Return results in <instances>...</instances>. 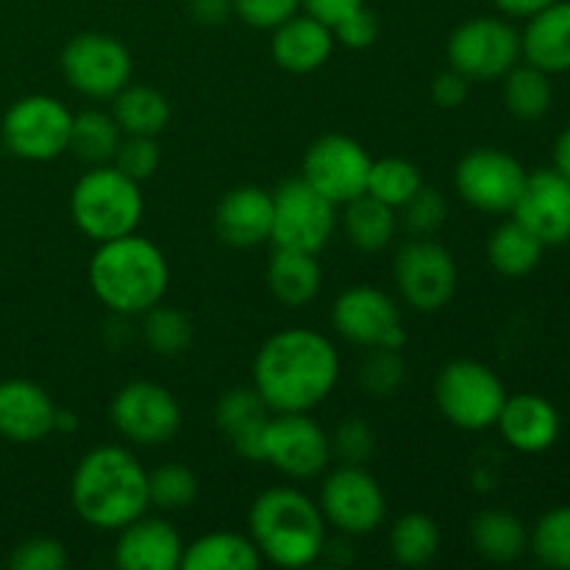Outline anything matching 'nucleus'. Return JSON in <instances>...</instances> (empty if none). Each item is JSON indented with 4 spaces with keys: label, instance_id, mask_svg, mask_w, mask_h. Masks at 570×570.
<instances>
[{
    "label": "nucleus",
    "instance_id": "nucleus-38",
    "mask_svg": "<svg viewBox=\"0 0 570 570\" xmlns=\"http://www.w3.org/2000/svg\"><path fill=\"white\" fill-rule=\"evenodd\" d=\"M529 549L540 566L570 570V504L546 512L529 532Z\"/></svg>",
    "mask_w": 570,
    "mask_h": 570
},
{
    "label": "nucleus",
    "instance_id": "nucleus-36",
    "mask_svg": "<svg viewBox=\"0 0 570 570\" xmlns=\"http://www.w3.org/2000/svg\"><path fill=\"white\" fill-rule=\"evenodd\" d=\"M421 187L423 176L415 161L401 159V156H384V159H373L365 193L399 212Z\"/></svg>",
    "mask_w": 570,
    "mask_h": 570
},
{
    "label": "nucleus",
    "instance_id": "nucleus-25",
    "mask_svg": "<svg viewBox=\"0 0 570 570\" xmlns=\"http://www.w3.org/2000/svg\"><path fill=\"white\" fill-rule=\"evenodd\" d=\"M521 56L549 76L570 70V0H554L529 17L521 33Z\"/></svg>",
    "mask_w": 570,
    "mask_h": 570
},
{
    "label": "nucleus",
    "instance_id": "nucleus-2",
    "mask_svg": "<svg viewBox=\"0 0 570 570\" xmlns=\"http://www.w3.org/2000/svg\"><path fill=\"white\" fill-rule=\"evenodd\" d=\"M70 504L87 527L117 532L150 510L148 471L126 445H95L72 471Z\"/></svg>",
    "mask_w": 570,
    "mask_h": 570
},
{
    "label": "nucleus",
    "instance_id": "nucleus-39",
    "mask_svg": "<svg viewBox=\"0 0 570 570\" xmlns=\"http://www.w3.org/2000/svg\"><path fill=\"white\" fill-rule=\"evenodd\" d=\"M406 379V362L401 348H365V360L360 362V382L362 393L371 399H390L401 390Z\"/></svg>",
    "mask_w": 570,
    "mask_h": 570
},
{
    "label": "nucleus",
    "instance_id": "nucleus-7",
    "mask_svg": "<svg viewBox=\"0 0 570 570\" xmlns=\"http://www.w3.org/2000/svg\"><path fill=\"white\" fill-rule=\"evenodd\" d=\"M393 278L404 304L432 315L454 301L460 267L454 254L434 237H412L395 254Z\"/></svg>",
    "mask_w": 570,
    "mask_h": 570
},
{
    "label": "nucleus",
    "instance_id": "nucleus-35",
    "mask_svg": "<svg viewBox=\"0 0 570 570\" xmlns=\"http://www.w3.org/2000/svg\"><path fill=\"white\" fill-rule=\"evenodd\" d=\"M139 317H142L139 334H142L148 351H154L156 356H167V360L187 354V348L193 345L195 328L193 321L181 309L156 304Z\"/></svg>",
    "mask_w": 570,
    "mask_h": 570
},
{
    "label": "nucleus",
    "instance_id": "nucleus-15",
    "mask_svg": "<svg viewBox=\"0 0 570 570\" xmlns=\"http://www.w3.org/2000/svg\"><path fill=\"white\" fill-rule=\"evenodd\" d=\"M332 323L340 337L360 348H404L406 328L395 298L371 284H354L334 298Z\"/></svg>",
    "mask_w": 570,
    "mask_h": 570
},
{
    "label": "nucleus",
    "instance_id": "nucleus-23",
    "mask_svg": "<svg viewBox=\"0 0 570 570\" xmlns=\"http://www.w3.org/2000/svg\"><path fill=\"white\" fill-rule=\"evenodd\" d=\"M271 406L262 401L256 387H232L217 399L215 423L234 451L248 462H262L265 454V429Z\"/></svg>",
    "mask_w": 570,
    "mask_h": 570
},
{
    "label": "nucleus",
    "instance_id": "nucleus-37",
    "mask_svg": "<svg viewBox=\"0 0 570 570\" xmlns=\"http://www.w3.org/2000/svg\"><path fill=\"white\" fill-rule=\"evenodd\" d=\"M198 473L184 462H165L148 473L150 507L159 512H184L198 499Z\"/></svg>",
    "mask_w": 570,
    "mask_h": 570
},
{
    "label": "nucleus",
    "instance_id": "nucleus-33",
    "mask_svg": "<svg viewBox=\"0 0 570 570\" xmlns=\"http://www.w3.org/2000/svg\"><path fill=\"white\" fill-rule=\"evenodd\" d=\"M440 534L438 521L426 512H406L390 527V554L404 568H423L440 554Z\"/></svg>",
    "mask_w": 570,
    "mask_h": 570
},
{
    "label": "nucleus",
    "instance_id": "nucleus-20",
    "mask_svg": "<svg viewBox=\"0 0 570 570\" xmlns=\"http://www.w3.org/2000/svg\"><path fill=\"white\" fill-rule=\"evenodd\" d=\"M56 410L48 390L31 379L0 382V438L17 445L42 443L53 434Z\"/></svg>",
    "mask_w": 570,
    "mask_h": 570
},
{
    "label": "nucleus",
    "instance_id": "nucleus-51",
    "mask_svg": "<svg viewBox=\"0 0 570 570\" xmlns=\"http://www.w3.org/2000/svg\"><path fill=\"white\" fill-rule=\"evenodd\" d=\"M78 415L72 410H56V426L53 432H76Z\"/></svg>",
    "mask_w": 570,
    "mask_h": 570
},
{
    "label": "nucleus",
    "instance_id": "nucleus-40",
    "mask_svg": "<svg viewBox=\"0 0 570 570\" xmlns=\"http://www.w3.org/2000/svg\"><path fill=\"white\" fill-rule=\"evenodd\" d=\"M401 223L410 237H434L449 220V204L438 189L423 184L404 206H401Z\"/></svg>",
    "mask_w": 570,
    "mask_h": 570
},
{
    "label": "nucleus",
    "instance_id": "nucleus-8",
    "mask_svg": "<svg viewBox=\"0 0 570 570\" xmlns=\"http://www.w3.org/2000/svg\"><path fill=\"white\" fill-rule=\"evenodd\" d=\"M72 111L53 95H26L0 122L3 148L26 161H53L70 148Z\"/></svg>",
    "mask_w": 570,
    "mask_h": 570
},
{
    "label": "nucleus",
    "instance_id": "nucleus-50",
    "mask_svg": "<svg viewBox=\"0 0 570 570\" xmlns=\"http://www.w3.org/2000/svg\"><path fill=\"white\" fill-rule=\"evenodd\" d=\"M554 167L562 176L570 178V126L557 137L554 142Z\"/></svg>",
    "mask_w": 570,
    "mask_h": 570
},
{
    "label": "nucleus",
    "instance_id": "nucleus-43",
    "mask_svg": "<svg viewBox=\"0 0 570 570\" xmlns=\"http://www.w3.org/2000/svg\"><path fill=\"white\" fill-rule=\"evenodd\" d=\"M67 566V546L56 538H28L9 554V568L14 570H65Z\"/></svg>",
    "mask_w": 570,
    "mask_h": 570
},
{
    "label": "nucleus",
    "instance_id": "nucleus-29",
    "mask_svg": "<svg viewBox=\"0 0 570 570\" xmlns=\"http://www.w3.org/2000/svg\"><path fill=\"white\" fill-rule=\"evenodd\" d=\"M337 220L348 243L362 254H379L390 248L399 232V212L367 193L343 204V215Z\"/></svg>",
    "mask_w": 570,
    "mask_h": 570
},
{
    "label": "nucleus",
    "instance_id": "nucleus-11",
    "mask_svg": "<svg viewBox=\"0 0 570 570\" xmlns=\"http://www.w3.org/2000/svg\"><path fill=\"white\" fill-rule=\"evenodd\" d=\"M61 72L78 95L92 100H111L126 83H131V50L111 33H76L61 48Z\"/></svg>",
    "mask_w": 570,
    "mask_h": 570
},
{
    "label": "nucleus",
    "instance_id": "nucleus-18",
    "mask_svg": "<svg viewBox=\"0 0 570 570\" xmlns=\"http://www.w3.org/2000/svg\"><path fill=\"white\" fill-rule=\"evenodd\" d=\"M512 217L538 234L543 245L570 243V178L557 167L529 173Z\"/></svg>",
    "mask_w": 570,
    "mask_h": 570
},
{
    "label": "nucleus",
    "instance_id": "nucleus-6",
    "mask_svg": "<svg viewBox=\"0 0 570 570\" xmlns=\"http://www.w3.org/2000/svg\"><path fill=\"white\" fill-rule=\"evenodd\" d=\"M507 387L499 373L479 360H451L434 379V404L451 426L484 432L495 426Z\"/></svg>",
    "mask_w": 570,
    "mask_h": 570
},
{
    "label": "nucleus",
    "instance_id": "nucleus-27",
    "mask_svg": "<svg viewBox=\"0 0 570 570\" xmlns=\"http://www.w3.org/2000/svg\"><path fill=\"white\" fill-rule=\"evenodd\" d=\"M471 543L482 560L510 566L529 551V529L515 512L482 510L471 523Z\"/></svg>",
    "mask_w": 570,
    "mask_h": 570
},
{
    "label": "nucleus",
    "instance_id": "nucleus-41",
    "mask_svg": "<svg viewBox=\"0 0 570 570\" xmlns=\"http://www.w3.org/2000/svg\"><path fill=\"white\" fill-rule=\"evenodd\" d=\"M159 161H161V150H159V142H156V137L122 134L111 165H115L120 173H126L128 178L142 184L159 170Z\"/></svg>",
    "mask_w": 570,
    "mask_h": 570
},
{
    "label": "nucleus",
    "instance_id": "nucleus-9",
    "mask_svg": "<svg viewBox=\"0 0 570 570\" xmlns=\"http://www.w3.org/2000/svg\"><path fill=\"white\" fill-rule=\"evenodd\" d=\"M337 228V206L323 198L304 176L287 178L273 189V232L276 248L321 254Z\"/></svg>",
    "mask_w": 570,
    "mask_h": 570
},
{
    "label": "nucleus",
    "instance_id": "nucleus-22",
    "mask_svg": "<svg viewBox=\"0 0 570 570\" xmlns=\"http://www.w3.org/2000/svg\"><path fill=\"white\" fill-rule=\"evenodd\" d=\"M501 438L521 454H543L560 440V412L549 399L538 393L507 395L495 421Z\"/></svg>",
    "mask_w": 570,
    "mask_h": 570
},
{
    "label": "nucleus",
    "instance_id": "nucleus-45",
    "mask_svg": "<svg viewBox=\"0 0 570 570\" xmlns=\"http://www.w3.org/2000/svg\"><path fill=\"white\" fill-rule=\"evenodd\" d=\"M332 31H334V39H337L343 48L365 50L379 39V17L373 14L367 6H362V9L354 11V14L343 17Z\"/></svg>",
    "mask_w": 570,
    "mask_h": 570
},
{
    "label": "nucleus",
    "instance_id": "nucleus-48",
    "mask_svg": "<svg viewBox=\"0 0 570 570\" xmlns=\"http://www.w3.org/2000/svg\"><path fill=\"white\" fill-rule=\"evenodd\" d=\"M189 14L204 26H220L234 14L232 0H189Z\"/></svg>",
    "mask_w": 570,
    "mask_h": 570
},
{
    "label": "nucleus",
    "instance_id": "nucleus-1",
    "mask_svg": "<svg viewBox=\"0 0 570 570\" xmlns=\"http://www.w3.org/2000/svg\"><path fill=\"white\" fill-rule=\"evenodd\" d=\"M337 382V348L315 328H282L254 356V387L271 412H312Z\"/></svg>",
    "mask_w": 570,
    "mask_h": 570
},
{
    "label": "nucleus",
    "instance_id": "nucleus-30",
    "mask_svg": "<svg viewBox=\"0 0 570 570\" xmlns=\"http://www.w3.org/2000/svg\"><path fill=\"white\" fill-rule=\"evenodd\" d=\"M111 117L122 134L137 137H159L173 117V106L165 92L148 83H126L111 98Z\"/></svg>",
    "mask_w": 570,
    "mask_h": 570
},
{
    "label": "nucleus",
    "instance_id": "nucleus-26",
    "mask_svg": "<svg viewBox=\"0 0 570 570\" xmlns=\"http://www.w3.org/2000/svg\"><path fill=\"white\" fill-rule=\"evenodd\" d=\"M267 287L271 295L287 309L309 306L321 295L323 271L317 254L276 248L267 262Z\"/></svg>",
    "mask_w": 570,
    "mask_h": 570
},
{
    "label": "nucleus",
    "instance_id": "nucleus-28",
    "mask_svg": "<svg viewBox=\"0 0 570 570\" xmlns=\"http://www.w3.org/2000/svg\"><path fill=\"white\" fill-rule=\"evenodd\" d=\"M262 554L250 534L209 532L184 543L181 570H256Z\"/></svg>",
    "mask_w": 570,
    "mask_h": 570
},
{
    "label": "nucleus",
    "instance_id": "nucleus-10",
    "mask_svg": "<svg viewBox=\"0 0 570 570\" xmlns=\"http://www.w3.org/2000/svg\"><path fill=\"white\" fill-rule=\"evenodd\" d=\"M109 415L111 426L126 443L145 445V449L173 443L184 423V412L176 395L165 384L150 382V379L122 384L111 399Z\"/></svg>",
    "mask_w": 570,
    "mask_h": 570
},
{
    "label": "nucleus",
    "instance_id": "nucleus-24",
    "mask_svg": "<svg viewBox=\"0 0 570 570\" xmlns=\"http://www.w3.org/2000/svg\"><path fill=\"white\" fill-rule=\"evenodd\" d=\"M334 45H337V39L326 22L315 20L306 11H298L287 22L273 28L271 56L282 70L306 76V72L321 70L332 59Z\"/></svg>",
    "mask_w": 570,
    "mask_h": 570
},
{
    "label": "nucleus",
    "instance_id": "nucleus-13",
    "mask_svg": "<svg viewBox=\"0 0 570 570\" xmlns=\"http://www.w3.org/2000/svg\"><path fill=\"white\" fill-rule=\"evenodd\" d=\"M317 507L328 527L345 538L373 534L387 518V495L365 465H340L337 471L326 473Z\"/></svg>",
    "mask_w": 570,
    "mask_h": 570
},
{
    "label": "nucleus",
    "instance_id": "nucleus-19",
    "mask_svg": "<svg viewBox=\"0 0 570 570\" xmlns=\"http://www.w3.org/2000/svg\"><path fill=\"white\" fill-rule=\"evenodd\" d=\"M184 540L165 515L142 512L117 529L115 566L120 570H176L181 568Z\"/></svg>",
    "mask_w": 570,
    "mask_h": 570
},
{
    "label": "nucleus",
    "instance_id": "nucleus-21",
    "mask_svg": "<svg viewBox=\"0 0 570 570\" xmlns=\"http://www.w3.org/2000/svg\"><path fill=\"white\" fill-rule=\"evenodd\" d=\"M217 237L232 248H256L271 243L273 232V193L243 184L228 189L215 209Z\"/></svg>",
    "mask_w": 570,
    "mask_h": 570
},
{
    "label": "nucleus",
    "instance_id": "nucleus-5",
    "mask_svg": "<svg viewBox=\"0 0 570 570\" xmlns=\"http://www.w3.org/2000/svg\"><path fill=\"white\" fill-rule=\"evenodd\" d=\"M142 187L115 165L89 167L70 193L72 223L92 243L134 234L142 220Z\"/></svg>",
    "mask_w": 570,
    "mask_h": 570
},
{
    "label": "nucleus",
    "instance_id": "nucleus-49",
    "mask_svg": "<svg viewBox=\"0 0 570 570\" xmlns=\"http://www.w3.org/2000/svg\"><path fill=\"white\" fill-rule=\"evenodd\" d=\"M493 3L501 14L523 17V20H529V17L538 14V11H543L546 6H551L554 0H493Z\"/></svg>",
    "mask_w": 570,
    "mask_h": 570
},
{
    "label": "nucleus",
    "instance_id": "nucleus-42",
    "mask_svg": "<svg viewBox=\"0 0 570 570\" xmlns=\"http://www.w3.org/2000/svg\"><path fill=\"white\" fill-rule=\"evenodd\" d=\"M376 451V432L365 417H345L332 434V456L343 465H367Z\"/></svg>",
    "mask_w": 570,
    "mask_h": 570
},
{
    "label": "nucleus",
    "instance_id": "nucleus-14",
    "mask_svg": "<svg viewBox=\"0 0 570 570\" xmlns=\"http://www.w3.org/2000/svg\"><path fill=\"white\" fill-rule=\"evenodd\" d=\"M527 167L501 148H473L456 161L454 189L471 209L510 215L527 184Z\"/></svg>",
    "mask_w": 570,
    "mask_h": 570
},
{
    "label": "nucleus",
    "instance_id": "nucleus-3",
    "mask_svg": "<svg viewBox=\"0 0 570 570\" xmlns=\"http://www.w3.org/2000/svg\"><path fill=\"white\" fill-rule=\"evenodd\" d=\"M87 273L95 298L117 317L145 315L165 301L170 287L167 256L137 232L98 243Z\"/></svg>",
    "mask_w": 570,
    "mask_h": 570
},
{
    "label": "nucleus",
    "instance_id": "nucleus-46",
    "mask_svg": "<svg viewBox=\"0 0 570 570\" xmlns=\"http://www.w3.org/2000/svg\"><path fill=\"white\" fill-rule=\"evenodd\" d=\"M432 100L440 106V109H460L462 104L468 100V92H471V81H468L462 72L456 70H445L440 76H434L432 81Z\"/></svg>",
    "mask_w": 570,
    "mask_h": 570
},
{
    "label": "nucleus",
    "instance_id": "nucleus-17",
    "mask_svg": "<svg viewBox=\"0 0 570 570\" xmlns=\"http://www.w3.org/2000/svg\"><path fill=\"white\" fill-rule=\"evenodd\" d=\"M373 156L348 134H323L306 148L301 176L334 206L360 198L367 189Z\"/></svg>",
    "mask_w": 570,
    "mask_h": 570
},
{
    "label": "nucleus",
    "instance_id": "nucleus-16",
    "mask_svg": "<svg viewBox=\"0 0 570 570\" xmlns=\"http://www.w3.org/2000/svg\"><path fill=\"white\" fill-rule=\"evenodd\" d=\"M332 460V438L309 412H273L262 462L287 479H317L328 471Z\"/></svg>",
    "mask_w": 570,
    "mask_h": 570
},
{
    "label": "nucleus",
    "instance_id": "nucleus-47",
    "mask_svg": "<svg viewBox=\"0 0 570 570\" xmlns=\"http://www.w3.org/2000/svg\"><path fill=\"white\" fill-rule=\"evenodd\" d=\"M362 6H365V0H301V11H306L315 20L326 22L328 28L337 26L343 17L354 14Z\"/></svg>",
    "mask_w": 570,
    "mask_h": 570
},
{
    "label": "nucleus",
    "instance_id": "nucleus-32",
    "mask_svg": "<svg viewBox=\"0 0 570 570\" xmlns=\"http://www.w3.org/2000/svg\"><path fill=\"white\" fill-rule=\"evenodd\" d=\"M122 131L111 111L104 109H83L72 115L70 128V154L87 167L111 165L120 145Z\"/></svg>",
    "mask_w": 570,
    "mask_h": 570
},
{
    "label": "nucleus",
    "instance_id": "nucleus-31",
    "mask_svg": "<svg viewBox=\"0 0 570 570\" xmlns=\"http://www.w3.org/2000/svg\"><path fill=\"white\" fill-rule=\"evenodd\" d=\"M543 239L529 232L518 217L501 223L488 239V259L493 271L504 278H523L534 273L543 259Z\"/></svg>",
    "mask_w": 570,
    "mask_h": 570
},
{
    "label": "nucleus",
    "instance_id": "nucleus-34",
    "mask_svg": "<svg viewBox=\"0 0 570 570\" xmlns=\"http://www.w3.org/2000/svg\"><path fill=\"white\" fill-rule=\"evenodd\" d=\"M504 106L512 117L523 122L540 120L549 115L554 104V87H551L549 72L534 65H515L504 78Z\"/></svg>",
    "mask_w": 570,
    "mask_h": 570
},
{
    "label": "nucleus",
    "instance_id": "nucleus-44",
    "mask_svg": "<svg viewBox=\"0 0 570 570\" xmlns=\"http://www.w3.org/2000/svg\"><path fill=\"white\" fill-rule=\"evenodd\" d=\"M234 14L250 28L273 31L301 11V0H232Z\"/></svg>",
    "mask_w": 570,
    "mask_h": 570
},
{
    "label": "nucleus",
    "instance_id": "nucleus-12",
    "mask_svg": "<svg viewBox=\"0 0 570 570\" xmlns=\"http://www.w3.org/2000/svg\"><path fill=\"white\" fill-rule=\"evenodd\" d=\"M445 53L471 83L501 81L521 59V33L501 17H471L451 31Z\"/></svg>",
    "mask_w": 570,
    "mask_h": 570
},
{
    "label": "nucleus",
    "instance_id": "nucleus-4",
    "mask_svg": "<svg viewBox=\"0 0 570 570\" xmlns=\"http://www.w3.org/2000/svg\"><path fill=\"white\" fill-rule=\"evenodd\" d=\"M248 534L262 560L276 568H309L328 546V523L315 499L298 488H267L250 504Z\"/></svg>",
    "mask_w": 570,
    "mask_h": 570
}]
</instances>
